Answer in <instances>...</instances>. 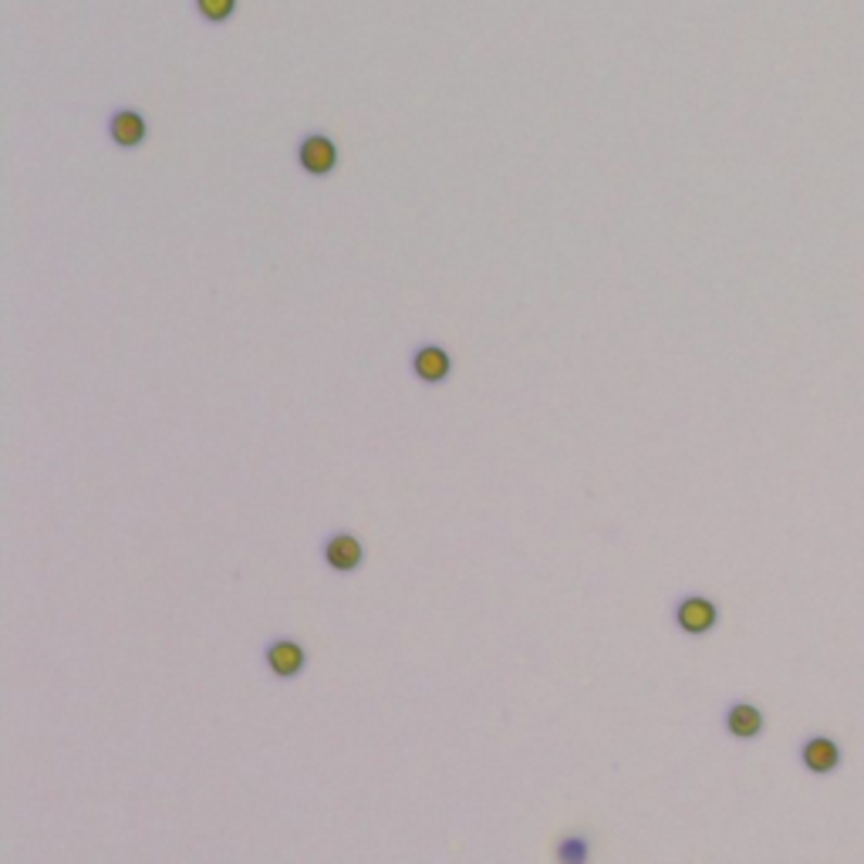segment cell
<instances>
[{"mask_svg":"<svg viewBox=\"0 0 864 864\" xmlns=\"http://www.w3.org/2000/svg\"><path fill=\"white\" fill-rule=\"evenodd\" d=\"M297 166L307 173V176H331L338 169V145L328 132H307L301 136L297 142Z\"/></svg>","mask_w":864,"mask_h":864,"instance_id":"obj_1","label":"cell"},{"mask_svg":"<svg viewBox=\"0 0 864 864\" xmlns=\"http://www.w3.org/2000/svg\"><path fill=\"white\" fill-rule=\"evenodd\" d=\"M720 622V608L702 598V595H686L675 605V625L686 635H709Z\"/></svg>","mask_w":864,"mask_h":864,"instance_id":"obj_2","label":"cell"},{"mask_svg":"<svg viewBox=\"0 0 864 864\" xmlns=\"http://www.w3.org/2000/svg\"><path fill=\"white\" fill-rule=\"evenodd\" d=\"M105 132H109V139H112L118 149H139V145L149 139V126H145L142 112H139V109H129V105L115 109V112L105 118Z\"/></svg>","mask_w":864,"mask_h":864,"instance_id":"obj_3","label":"cell"},{"mask_svg":"<svg viewBox=\"0 0 864 864\" xmlns=\"http://www.w3.org/2000/svg\"><path fill=\"white\" fill-rule=\"evenodd\" d=\"M321 554H325V564H328L331 571H338V574L358 571L361 561H365V547H361V541H358L355 534H348V531L331 534V537L325 541Z\"/></svg>","mask_w":864,"mask_h":864,"instance_id":"obj_4","label":"cell"},{"mask_svg":"<svg viewBox=\"0 0 864 864\" xmlns=\"http://www.w3.org/2000/svg\"><path fill=\"white\" fill-rule=\"evenodd\" d=\"M264 662L277 678H294V675H301L307 652H304V645L294 638H274L264 645Z\"/></svg>","mask_w":864,"mask_h":864,"instance_id":"obj_5","label":"cell"},{"mask_svg":"<svg viewBox=\"0 0 864 864\" xmlns=\"http://www.w3.org/2000/svg\"><path fill=\"white\" fill-rule=\"evenodd\" d=\"M412 372L425 385H443L453 372V358L440 345H419L412 355Z\"/></svg>","mask_w":864,"mask_h":864,"instance_id":"obj_6","label":"cell"},{"mask_svg":"<svg viewBox=\"0 0 864 864\" xmlns=\"http://www.w3.org/2000/svg\"><path fill=\"white\" fill-rule=\"evenodd\" d=\"M800 763H804L811 774L827 777L841 766V747L827 736H811L808 744L800 747Z\"/></svg>","mask_w":864,"mask_h":864,"instance_id":"obj_7","label":"cell"},{"mask_svg":"<svg viewBox=\"0 0 864 864\" xmlns=\"http://www.w3.org/2000/svg\"><path fill=\"white\" fill-rule=\"evenodd\" d=\"M723 726L733 739H757L763 733V713L753 702H733L723 716Z\"/></svg>","mask_w":864,"mask_h":864,"instance_id":"obj_8","label":"cell"},{"mask_svg":"<svg viewBox=\"0 0 864 864\" xmlns=\"http://www.w3.org/2000/svg\"><path fill=\"white\" fill-rule=\"evenodd\" d=\"M193 8L200 14V21L213 24V27H220L227 21H233L237 8H240V0H193Z\"/></svg>","mask_w":864,"mask_h":864,"instance_id":"obj_9","label":"cell"},{"mask_svg":"<svg viewBox=\"0 0 864 864\" xmlns=\"http://www.w3.org/2000/svg\"><path fill=\"white\" fill-rule=\"evenodd\" d=\"M592 854V838L588 835H568L561 838L558 851H554V857H558L561 864H584Z\"/></svg>","mask_w":864,"mask_h":864,"instance_id":"obj_10","label":"cell"}]
</instances>
